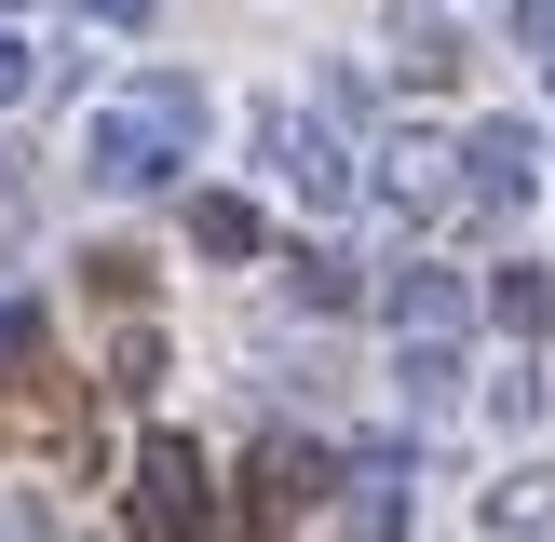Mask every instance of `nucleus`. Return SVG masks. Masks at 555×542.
I'll return each instance as SVG.
<instances>
[{
	"label": "nucleus",
	"mask_w": 555,
	"mask_h": 542,
	"mask_svg": "<svg viewBox=\"0 0 555 542\" xmlns=\"http://www.w3.org/2000/svg\"><path fill=\"white\" fill-rule=\"evenodd\" d=\"M0 542H41V502H14V488H0Z\"/></svg>",
	"instance_id": "20e7f679"
},
{
	"label": "nucleus",
	"mask_w": 555,
	"mask_h": 542,
	"mask_svg": "<svg viewBox=\"0 0 555 542\" xmlns=\"http://www.w3.org/2000/svg\"><path fill=\"white\" fill-rule=\"evenodd\" d=\"M177 136H190V81H150L135 108L95 122V177H108V190H150L163 163H177Z\"/></svg>",
	"instance_id": "f257e3e1"
},
{
	"label": "nucleus",
	"mask_w": 555,
	"mask_h": 542,
	"mask_svg": "<svg viewBox=\"0 0 555 542\" xmlns=\"http://www.w3.org/2000/svg\"><path fill=\"white\" fill-rule=\"evenodd\" d=\"M0 95H27V41H14V27H0Z\"/></svg>",
	"instance_id": "39448f33"
},
{
	"label": "nucleus",
	"mask_w": 555,
	"mask_h": 542,
	"mask_svg": "<svg viewBox=\"0 0 555 542\" xmlns=\"http://www.w3.org/2000/svg\"><path fill=\"white\" fill-rule=\"evenodd\" d=\"M95 14H135V0H95Z\"/></svg>",
	"instance_id": "423d86ee"
},
{
	"label": "nucleus",
	"mask_w": 555,
	"mask_h": 542,
	"mask_svg": "<svg viewBox=\"0 0 555 542\" xmlns=\"http://www.w3.org/2000/svg\"><path fill=\"white\" fill-rule=\"evenodd\" d=\"M135 529L150 542L204 529V448H190V434H150V448H135Z\"/></svg>",
	"instance_id": "f03ea898"
},
{
	"label": "nucleus",
	"mask_w": 555,
	"mask_h": 542,
	"mask_svg": "<svg viewBox=\"0 0 555 542\" xmlns=\"http://www.w3.org/2000/svg\"><path fill=\"white\" fill-rule=\"evenodd\" d=\"M190 231H204L217 258H244V244H258V217H244V204H190Z\"/></svg>",
	"instance_id": "7ed1b4c3"
}]
</instances>
